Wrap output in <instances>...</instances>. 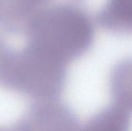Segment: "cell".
Wrapping results in <instances>:
<instances>
[{"instance_id": "5b68a950", "label": "cell", "mask_w": 132, "mask_h": 131, "mask_svg": "<svg viewBox=\"0 0 132 131\" xmlns=\"http://www.w3.org/2000/svg\"><path fill=\"white\" fill-rule=\"evenodd\" d=\"M131 0H107L97 16L104 29L118 35L131 34Z\"/></svg>"}, {"instance_id": "7a4b0ae2", "label": "cell", "mask_w": 132, "mask_h": 131, "mask_svg": "<svg viewBox=\"0 0 132 131\" xmlns=\"http://www.w3.org/2000/svg\"><path fill=\"white\" fill-rule=\"evenodd\" d=\"M67 66L26 44L17 49L0 35V87L34 100L58 99L67 83Z\"/></svg>"}, {"instance_id": "52a82bcc", "label": "cell", "mask_w": 132, "mask_h": 131, "mask_svg": "<svg viewBox=\"0 0 132 131\" xmlns=\"http://www.w3.org/2000/svg\"><path fill=\"white\" fill-rule=\"evenodd\" d=\"M112 103L131 108V61L123 60L112 69L110 76Z\"/></svg>"}, {"instance_id": "6da1fadb", "label": "cell", "mask_w": 132, "mask_h": 131, "mask_svg": "<svg viewBox=\"0 0 132 131\" xmlns=\"http://www.w3.org/2000/svg\"><path fill=\"white\" fill-rule=\"evenodd\" d=\"M94 36L89 14L78 5L62 3L39 8L24 37L26 45L67 66L91 49Z\"/></svg>"}, {"instance_id": "277c9868", "label": "cell", "mask_w": 132, "mask_h": 131, "mask_svg": "<svg viewBox=\"0 0 132 131\" xmlns=\"http://www.w3.org/2000/svg\"><path fill=\"white\" fill-rule=\"evenodd\" d=\"M38 7L29 0H0V35L25 36Z\"/></svg>"}, {"instance_id": "ba28073f", "label": "cell", "mask_w": 132, "mask_h": 131, "mask_svg": "<svg viewBox=\"0 0 132 131\" xmlns=\"http://www.w3.org/2000/svg\"><path fill=\"white\" fill-rule=\"evenodd\" d=\"M34 5H36L38 7H43L46 5V4L50 1V0H29Z\"/></svg>"}, {"instance_id": "3957f363", "label": "cell", "mask_w": 132, "mask_h": 131, "mask_svg": "<svg viewBox=\"0 0 132 131\" xmlns=\"http://www.w3.org/2000/svg\"><path fill=\"white\" fill-rule=\"evenodd\" d=\"M75 112L58 99L35 100L9 131H79Z\"/></svg>"}, {"instance_id": "8992f818", "label": "cell", "mask_w": 132, "mask_h": 131, "mask_svg": "<svg viewBox=\"0 0 132 131\" xmlns=\"http://www.w3.org/2000/svg\"><path fill=\"white\" fill-rule=\"evenodd\" d=\"M131 108L118 103L101 110L79 131H129Z\"/></svg>"}, {"instance_id": "9c48e42d", "label": "cell", "mask_w": 132, "mask_h": 131, "mask_svg": "<svg viewBox=\"0 0 132 131\" xmlns=\"http://www.w3.org/2000/svg\"><path fill=\"white\" fill-rule=\"evenodd\" d=\"M0 131H9V130H8V128H6V129H2V130H0Z\"/></svg>"}]
</instances>
